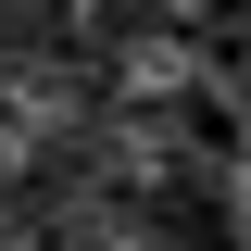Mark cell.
Returning a JSON list of instances; mask_svg holds the SVG:
<instances>
[{
  "mask_svg": "<svg viewBox=\"0 0 251 251\" xmlns=\"http://www.w3.org/2000/svg\"><path fill=\"white\" fill-rule=\"evenodd\" d=\"M126 251H239L226 176H214V163H163V176L126 201Z\"/></svg>",
  "mask_w": 251,
  "mask_h": 251,
  "instance_id": "obj_1",
  "label": "cell"
}]
</instances>
